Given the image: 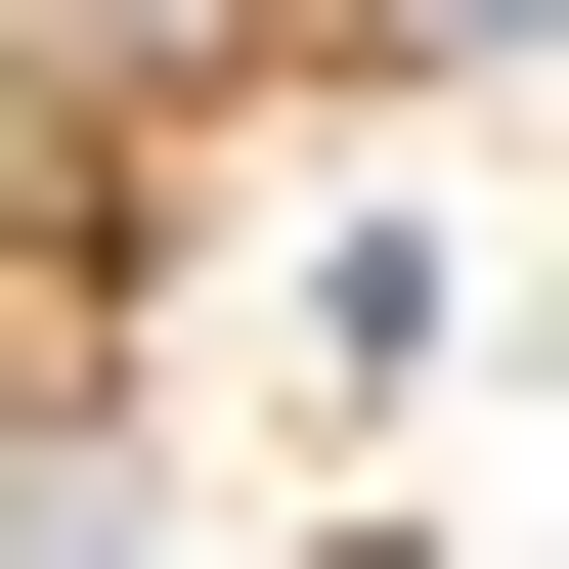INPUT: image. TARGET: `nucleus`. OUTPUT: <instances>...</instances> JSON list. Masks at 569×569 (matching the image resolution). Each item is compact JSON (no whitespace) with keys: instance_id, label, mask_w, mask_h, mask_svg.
<instances>
[{"instance_id":"f03ea898","label":"nucleus","mask_w":569,"mask_h":569,"mask_svg":"<svg viewBox=\"0 0 569 569\" xmlns=\"http://www.w3.org/2000/svg\"><path fill=\"white\" fill-rule=\"evenodd\" d=\"M307 44H569V0H307Z\"/></svg>"},{"instance_id":"7ed1b4c3","label":"nucleus","mask_w":569,"mask_h":569,"mask_svg":"<svg viewBox=\"0 0 569 569\" xmlns=\"http://www.w3.org/2000/svg\"><path fill=\"white\" fill-rule=\"evenodd\" d=\"M44 176H88V132H44V44H0V219H44Z\"/></svg>"},{"instance_id":"20e7f679","label":"nucleus","mask_w":569,"mask_h":569,"mask_svg":"<svg viewBox=\"0 0 569 569\" xmlns=\"http://www.w3.org/2000/svg\"><path fill=\"white\" fill-rule=\"evenodd\" d=\"M351 569H438V526H351Z\"/></svg>"},{"instance_id":"f257e3e1","label":"nucleus","mask_w":569,"mask_h":569,"mask_svg":"<svg viewBox=\"0 0 569 569\" xmlns=\"http://www.w3.org/2000/svg\"><path fill=\"white\" fill-rule=\"evenodd\" d=\"M0 44H44V132H176V88H263L307 0H0Z\"/></svg>"}]
</instances>
